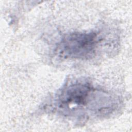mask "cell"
<instances>
[{
    "mask_svg": "<svg viewBox=\"0 0 132 132\" xmlns=\"http://www.w3.org/2000/svg\"><path fill=\"white\" fill-rule=\"evenodd\" d=\"M95 32H74L63 38L60 45L62 54L74 58H87L95 53L98 42Z\"/></svg>",
    "mask_w": 132,
    "mask_h": 132,
    "instance_id": "obj_1",
    "label": "cell"
},
{
    "mask_svg": "<svg viewBox=\"0 0 132 132\" xmlns=\"http://www.w3.org/2000/svg\"><path fill=\"white\" fill-rule=\"evenodd\" d=\"M92 91L90 86L87 83H76L67 88L59 97L60 108L71 105L84 106L89 100Z\"/></svg>",
    "mask_w": 132,
    "mask_h": 132,
    "instance_id": "obj_2",
    "label": "cell"
}]
</instances>
